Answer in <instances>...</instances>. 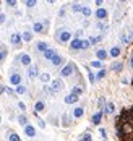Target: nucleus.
<instances>
[{
  "mask_svg": "<svg viewBox=\"0 0 133 141\" xmlns=\"http://www.w3.org/2000/svg\"><path fill=\"white\" fill-rule=\"evenodd\" d=\"M8 138H10V141H21L20 136H18L16 133H10V136H8Z\"/></svg>",
  "mask_w": 133,
  "mask_h": 141,
  "instance_id": "25",
  "label": "nucleus"
},
{
  "mask_svg": "<svg viewBox=\"0 0 133 141\" xmlns=\"http://www.w3.org/2000/svg\"><path fill=\"white\" fill-rule=\"evenodd\" d=\"M91 67H94V68H101V62H99V60L93 62V63H91Z\"/></svg>",
  "mask_w": 133,
  "mask_h": 141,
  "instance_id": "36",
  "label": "nucleus"
},
{
  "mask_svg": "<svg viewBox=\"0 0 133 141\" xmlns=\"http://www.w3.org/2000/svg\"><path fill=\"white\" fill-rule=\"evenodd\" d=\"M10 41H12V44H20V42H21V36L18 34V33H15V34H12Z\"/></svg>",
  "mask_w": 133,
  "mask_h": 141,
  "instance_id": "11",
  "label": "nucleus"
},
{
  "mask_svg": "<svg viewBox=\"0 0 133 141\" xmlns=\"http://www.w3.org/2000/svg\"><path fill=\"white\" fill-rule=\"evenodd\" d=\"M3 57H5V54H3V52H0V62H2V59H3Z\"/></svg>",
  "mask_w": 133,
  "mask_h": 141,
  "instance_id": "44",
  "label": "nucleus"
},
{
  "mask_svg": "<svg viewBox=\"0 0 133 141\" xmlns=\"http://www.w3.org/2000/svg\"><path fill=\"white\" fill-rule=\"evenodd\" d=\"M36 112H41V110H44V102H36Z\"/></svg>",
  "mask_w": 133,
  "mask_h": 141,
  "instance_id": "23",
  "label": "nucleus"
},
{
  "mask_svg": "<svg viewBox=\"0 0 133 141\" xmlns=\"http://www.w3.org/2000/svg\"><path fill=\"white\" fill-rule=\"evenodd\" d=\"M28 75H29L31 78H34L36 75H37V67H36V65H33V67H29V70H28Z\"/></svg>",
  "mask_w": 133,
  "mask_h": 141,
  "instance_id": "16",
  "label": "nucleus"
},
{
  "mask_svg": "<svg viewBox=\"0 0 133 141\" xmlns=\"http://www.w3.org/2000/svg\"><path fill=\"white\" fill-rule=\"evenodd\" d=\"M114 109H115V106H114L112 102H109V104L106 106V110H104V112H107V114H112V112H114Z\"/></svg>",
  "mask_w": 133,
  "mask_h": 141,
  "instance_id": "22",
  "label": "nucleus"
},
{
  "mask_svg": "<svg viewBox=\"0 0 133 141\" xmlns=\"http://www.w3.org/2000/svg\"><path fill=\"white\" fill-rule=\"evenodd\" d=\"M96 18H98V20H106V18H107V12L104 10V8H99V10L96 12Z\"/></svg>",
  "mask_w": 133,
  "mask_h": 141,
  "instance_id": "6",
  "label": "nucleus"
},
{
  "mask_svg": "<svg viewBox=\"0 0 133 141\" xmlns=\"http://www.w3.org/2000/svg\"><path fill=\"white\" fill-rule=\"evenodd\" d=\"M60 39V42H66V41H70V37H71V33L68 31H60V36H57Z\"/></svg>",
  "mask_w": 133,
  "mask_h": 141,
  "instance_id": "4",
  "label": "nucleus"
},
{
  "mask_svg": "<svg viewBox=\"0 0 133 141\" xmlns=\"http://www.w3.org/2000/svg\"><path fill=\"white\" fill-rule=\"evenodd\" d=\"M88 47H91L89 41H81V49H88Z\"/></svg>",
  "mask_w": 133,
  "mask_h": 141,
  "instance_id": "30",
  "label": "nucleus"
},
{
  "mask_svg": "<svg viewBox=\"0 0 133 141\" xmlns=\"http://www.w3.org/2000/svg\"><path fill=\"white\" fill-rule=\"evenodd\" d=\"M75 34H76V37H80V36H81V34H83V31H81V29H80V31H76V33H75Z\"/></svg>",
  "mask_w": 133,
  "mask_h": 141,
  "instance_id": "42",
  "label": "nucleus"
},
{
  "mask_svg": "<svg viewBox=\"0 0 133 141\" xmlns=\"http://www.w3.org/2000/svg\"><path fill=\"white\" fill-rule=\"evenodd\" d=\"M101 118H102V110H101V112H98V114H94V115H93V123H94V125L101 123Z\"/></svg>",
  "mask_w": 133,
  "mask_h": 141,
  "instance_id": "10",
  "label": "nucleus"
},
{
  "mask_svg": "<svg viewBox=\"0 0 133 141\" xmlns=\"http://www.w3.org/2000/svg\"><path fill=\"white\" fill-rule=\"evenodd\" d=\"M24 91H26V88H24V86H16V92H18V94H23Z\"/></svg>",
  "mask_w": 133,
  "mask_h": 141,
  "instance_id": "33",
  "label": "nucleus"
},
{
  "mask_svg": "<svg viewBox=\"0 0 133 141\" xmlns=\"http://www.w3.org/2000/svg\"><path fill=\"white\" fill-rule=\"evenodd\" d=\"M110 55H112V57H119V55H120V47H112V49H110Z\"/></svg>",
  "mask_w": 133,
  "mask_h": 141,
  "instance_id": "17",
  "label": "nucleus"
},
{
  "mask_svg": "<svg viewBox=\"0 0 133 141\" xmlns=\"http://www.w3.org/2000/svg\"><path fill=\"white\" fill-rule=\"evenodd\" d=\"M70 47H71L73 50H78V49H81V41H80V39H73Z\"/></svg>",
  "mask_w": 133,
  "mask_h": 141,
  "instance_id": "12",
  "label": "nucleus"
},
{
  "mask_svg": "<svg viewBox=\"0 0 133 141\" xmlns=\"http://www.w3.org/2000/svg\"><path fill=\"white\" fill-rule=\"evenodd\" d=\"M131 68H133V59H131Z\"/></svg>",
  "mask_w": 133,
  "mask_h": 141,
  "instance_id": "45",
  "label": "nucleus"
},
{
  "mask_svg": "<svg viewBox=\"0 0 133 141\" xmlns=\"http://www.w3.org/2000/svg\"><path fill=\"white\" fill-rule=\"evenodd\" d=\"M34 5H36L34 0H26V7H34Z\"/></svg>",
  "mask_w": 133,
  "mask_h": 141,
  "instance_id": "38",
  "label": "nucleus"
},
{
  "mask_svg": "<svg viewBox=\"0 0 133 141\" xmlns=\"http://www.w3.org/2000/svg\"><path fill=\"white\" fill-rule=\"evenodd\" d=\"M122 68H123V65H122V63H112V67H110L112 71H120Z\"/></svg>",
  "mask_w": 133,
  "mask_h": 141,
  "instance_id": "19",
  "label": "nucleus"
},
{
  "mask_svg": "<svg viewBox=\"0 0 133 141\" xmlns=\"http://www.w3.org/2000/svg\"><path fill=\"white\" fill-rule=\"evenodd\" d=\"M41 80H42L44 83H47V81L50 80V76H49V73H42V75H41Z\"/></svg>",
  "mask_w": 133,
  "mask_h": 141,
  "instance_id": "28",
  "label": "nucleus"
},
{
  "mask_svg": "<svg viewBox=\"0 0 133 141\" xmlns=\"http://www.w3.org/2000/svg\"><path fill=\"white\" fill-rule=\"evenodd\" d=\"M76 101H78V96H75V94H68V96L65 97V102H66V104H75Z\"/></svg>",
  "mask_w": 133,
  "mask_h": 141,
  "instance_id": "8",
  "label": "nucleus"
},
{
  "mask_svg": "<svg viewBox=\"0 0 133 141\" xmlns=\"http://www.w3.org/2000/svg\"><path fill=\"white\" fill-rule=\"evenodd\" d=\"M81 13H83L84 16H89V15H91V10H89L88 7H83V10H81Z\"/></svg>",
  "mask_w": 133,
  "mask_h": 141,
  "instance_id": "27",
  "label": "nucleus"
},
{
  "mask_svg": "<svg viewBox=\"0 0 133 141\" xmlns=\"http://www.w3.org/2000/svg\"><path fill=\"white\" fill-rule=\"evenodd\" d=\"M3 91H5V86H2V84H0V94H2Z\"/></svg>",
  "mask_w": 133,
  "mask_h": 141,
  "instance_id": "43",
  "label": "nucleus"
},
{
  "mask_svg": "<svg viewBox=\"0 0 133 141\" xmlns=\"http://www.w3.org/2000/svg\"><path fill=\"white\" fill-rule=\"evenodd\" d=\"M33 29H34L36 33H42V29H44V24H41V23H34Z\"/></svg>",
  "mask_w": 133,
  "mask_h": 141,
  "instance_id": "18",
  "label": "nucleus"
},
{
  "mask_svg": "<svg viewBox=\"0 0 133 141\" xmlns=\"http://www.w3.org/2000/svg\"><path fill=\"white\" fill-rule=\"evenodd\" d=\"M99 131H101V136H106V130H104V128H101Z\"/></svg>",
  "mask_w": 133,
  "mask_h": 141,
  "instance_id": "41",
  "label": "nucleus"
},
{
  "mask_svg": "<svg viewBox=\"0 0 133 141\" xmlns=\"http://www.w3.org/2000/svg\"><path fill=\"white\" fill-rule=\"evenodd\" d=\"M18 122H20V125H24V127H26V117H24V115H20V117H18Z\"/></svg>",
  "mask_w": 133,
  "mask_h": 141,
  "instance_id": "29",
  "label": "nucleus"
},
{
  "mask_svg": "<svg viewBox=\"0 0 133 141\" xmlns=\"http://www.w3.org/2000/svg\"><path fill=\"white\" fill-rule=\"evenodd\" d=\"M55 55H57V52H55V50H52V49H47V50L44 52V57H45V59H49V60H52V59L55 57Z\"/></svg>",
  "mask_w": 133,
  "mask_h": 141,
  "instance_id": "9",
  "label": "nucleus"
},
{
  "mask_svg": "<svg viewBox=\"0 0 133 141\" xmlns=\"http://www.w3.org/2000/svg\"><path fill=\"white\" fill-rule=\"evenodd\" d=\"M81 92H83V89H81V88H76V86H75L73 91H71V94H75V96H80Z\"/></svg>",
  "mask_w": 133,
  "mask_h": 141,
  "instance_id": "26",
  "label": "nucleus"
},
{
  "mask_svg": "<svg viewBox=\"0 0 133 141\" xmlns=\"http://www.w3.org/2000/svg\"><path fill=\"white\" fill-rule=\"evenodd\" d=\"M20 59H21V63H23V65H29V63H31V57H29L28 54H23Z\"/></svg>",
  "mask_w": 133,
  "mask_h": 141,
  "instance_id": "14",
  "label": "nucleus"
},
{
  "mask_svg": "<svg viewBox=\"0 0 133 141\" xmlns=\"http://www.w3.org/2000/svg\"><path fill=\"white\" fill-rule=\"evenodd\" d=\"M99 41H101V37H99V36L91 37V39H89V44H96V42H99Z\"/></svg>",
  "mask_w": 133,
  "mask_h": 141,
  "instance_id": "31",
  "label": "nucleus"
},
{
  "mask_svg": "<svg viewBox=\"0 0 133 141\" xmlns=\"http://www.w3.org/2000/svg\"><path fill=\"white\" fill-rule=\"evenodd\" d=\"M115 127L120 141H133V107L122 110Z\"/></svg>",
  "mask_w": 133,
  "mask_h": 141,
  "instance_id": "1",
  "label": "nucleus"
},
{
  "mask_svg": "<svg viewBox=\"0 0 133 141\" xmlns=\"http://www.w3.org/2000/svg\"><path fill=\"white\" fill-rule=\"evenodd\" d=\"M63 88V83L60 80H54L52 81V86H50V92H59Z\"/></svg>",
  "mask_w": 133,
  "mask_h": 141,
  "instance_id": "2",
  "label": "nucleus"
},
{
  "mask_svg": "<svg viewBox=\"0 0 133 141\" xmlns=\"http://www.w3.org/2000/svg\"><path fill=\"white\" fill-rule=\"evenodd\" d=\"M96 55H98V59H99V62H101V60H104V59L107 57V52L104 50V49H99V50L96 52Z\"/></svg>",
  "mask_w": 133,
  "mask_h": 141,
  "instance_id": "13",
  "label": "nucleus"
},
{
  "mask_svg": "<svg viewBox=\"0 0 133 141\" xmlns=\"http://www.w3.org/2000/svg\"><path fill=\"white\" fill-rule=\"evenodd\" d=\"M73 70H75V67H73L71 63H68V65H66V67L60 71V73H62V76H70V75L73 73Z\"/></svg>",
  "mask_w": 133,
  "mask_h": 141,
  "instance_id": "3",
  "label": "nucleus"
},
{
  "mask_svg": "<svg viewBox=\"0 0 133 141\" xmlns=\"http://www.w3.org/2000/svg\"><path fill=\"white\" fill-rule=\"evenodd\" d=\"M62 62H63V57H60V55H55V57L52 59V63L54 65H60Z\"/></svg>",
  "mask_w": 133,
  "mask_h": 141,
  "instance_id": "20",
  "label": "nucleus"
},
{
  "mask_svg": "<svg viewBox=\"0 0 133 141\" xmlns=\"http://www.w3.org/2000/svg\"><path fill=\"white\" fill-rule=\"evenodd\" d=\"M24 133H26L28 136L33 138V136L36 135V130H34V127H31V125H26V127H24Z\"/></svg>",
  "mask_w": 133,
  "mask_h": 141,
  "instance_id": "7",
  "label": "nucleus"
},
{
  "mask_svg": "<svg viewBox=\"0 0 133 141\" xmlns=\"http://www.w3.org/2000/svg\"><path fill=\"white\" fill-rule=\"evenodd\" d=\"M83 114H84V112H83V109H81V107H76V109L73 110V117H75V118L83 117Z\"/></svg>",
  "mask_w": 133,
  "mask_h": 141,
  "instance_id": "15",
  "label": "nucleus"
},
{
  "mask_svg": "<svg viewBox=\"0 0 133 141\" xmlns=\"http://www.w3.org/2000/svg\"><path fill=\"white\" fill-rule=\"evenodd\" d=\"M10 83H12V84H16V86H20V83H21V75L13 73L12 76H10Z\"/></svg>",
  "mask_w": 133,
  "mask_h": 141,
  "instance_id": "5",
  "label": "nucleus"
},
{
  "mask_svg": "<svg viewBox=\"0 0 133 141\" xmlns=\"http://www.w3.org/2000/svg\"><path fill=\"white\" fill-rule=\"evenodd\" d=\"M7 5H10V7H15V5H16V2H15V0H7Z\"/></svg>",
  "mask_w": 133,
  "mask_h": 141,
  "instance_id": "39",
  "label": "nucleus"
},
{
  "mask_svg": "<svg viewBox=\"0 0 133 141\" xmlns=\"http://www.w3.org/2000/svg\"><path fill=\"white\" fill-rule=\"evenodd\" d=\"M80 141H91V135H88V133H86V135H83V138H81Z\"/></svg>",
  "mask_w": 133,
  "mask_h": 141,
  "instance_id": "37",
  "label": "nucleus"
},
{
  "mask_svg": "<svg viewBox=\"0 0 133 141\" xmlns=\"http://www.w3.org/2000/svg\"><path fill=\"white\" fill-rule=\"evenodd\" d=\"M106 76V70H99V73H98V80H101V78H104Z\"/></svg>",
  "mask_w": 133,
  "mask_h": 141,
  "instance_id": "34",
  "label": "nucleus"
},
{
  "mask_svg": "<svg viewBox=\"0 0 133 141\" xmlns=\"http://www.w3.org/2000/svg\"><path fill=\"white\" fill-rule=\"evenodd\" d=\"M37 49L42 50V52H45V50H47V44H45V42H39V44H37Z\"/></svg>",
  "mask_w": 133,
  "mask_h": 141,
  "instance_id": "24",
  "label": "nucleus"
},
{
  "mask_svg": "<svg viewBox=\"0 0 133 141\" xmlns=\"http://www.w3.org/2000/svg\"><path fill=\"white\" fill-rule=\"evenodd\" d=\"M88 76H89V81H91V83L96 81V76H94V73H93V71H89V73H88Z\"/></svg>",
  "mask_w": 133,
  "mask_h": 141,
  "instance_id": "35",
  "label": "nucleus"
},
{
  "mask_svg": "<svg viewBox=\"0 0 133 141\" xmlns=\"http://www.w3.org/2000/svg\"><path fill=\"white\" fill-rule=\"evenodd\" d=\"M71 8H73L75 12H81V10H83V7H81V5H78V3H75V5H73Z\"/></svg>",
  "mask_w": 133,
  "mask_h": 141,
  "instance_id": "32",
  "label": "nucleus"
},
{
  "mask_svg": "<svg viewBox=\"0 0 133 141\" xmlns=\"http://www.w3.org/2000/svg\"><path fill=\"white\" fill-rule=\"evenodd\" d=\"M5 21V15H0V24H2Z\"/></svg>",
  "mask_w": 133,
  "mask_h": 141,
  "instance_id": "40",
  "label": "nucleus"
},
{
  "mask_svg": "<svg viewBox=\"0 0 133 141\" xmlns=\"http://www.w3.org/2000/svg\"><path fill=\"white\" fill-rule=\"evenodd\" d=\"M21 39H23V41H26V42H29V41L33 39V34H31V33H23Z\"/></svg>",
  "mask_w": 133,
  "mask_h": 141,
  "instance_id": "21",
  "label": "nucleus"
}]
</instances>
